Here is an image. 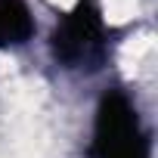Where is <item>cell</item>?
I'll list each match as a JSON object with an SVG mask.
<instances>
[{"label":"cell","mask_w":158,"mask_h":158,"mask_svg":"<svg viewBox=\"0 0 158 158\" xmlns=\"http://www.w3.org/2000/svg\"><path fill=\"white\" fill-rule=\"evenodd\" d=\"M93 158H149V139L136 109L118 90L106 93L96 109Z\"/></svg>","instance_id":"6da1fadb"},{"label":"cell","mask_w":158,"mask_h":158,"mask_svg":"<svg viewBox=\"0 0 158 158\" xmlns=\"http://www.w3.org/2000/svg\"><path fill=\"white\" fill-rule=\"evenodd\" d=\"M53 56L65 68H81L102 53V19L93 3H77L53 31Z\"/></svg>","instance_id":"7a4b0ae2"},{"label":"cell","mask_w":158,"mask_h":158,"mask_svg":"<svg viewBox=\"0 0 158 158\" xmlns=\"http://www.w3.org/2000/svg\"><path fill=\"white\" fill-rule=\"evenodd\" d=\"M34 34V19L22 0H0V50L19 47Z\"/></svg>","instance_id":"3957f363"}]
</instances>
